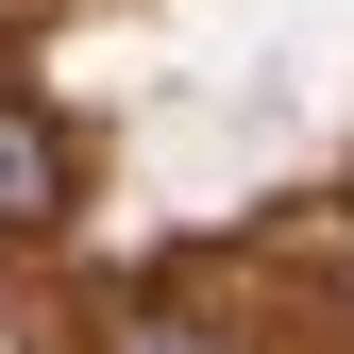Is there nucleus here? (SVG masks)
<instances>
[{"mask_svg": "<svg viewBox=\"0 0 354 354\" xmlns=\"http://www.w3.org/2000/svg\"><path fill=\"white\" fill-rule=\"evenodd\" d=\"M118 354H253L236 321H186V304H152V321H118Z\"/></svg>", "mask_w": 354, "mask_h": 354, "instance_id": "obj_2", "label": "nucleus"}, {"mask_svg": "<svg viewBox=\"0 0 354 354\" xmlns=\"http://www.w3.org/2000/svg\"><path fill=\"white\" fill-rule=\"evenodd\" d=\"M68 219V118L0 102V236H51Z\"/></svg>", "mask_w": 354, "mask_h": 354, "instance_id": "obj_1", "label": "nucleus"}]
</instances>
